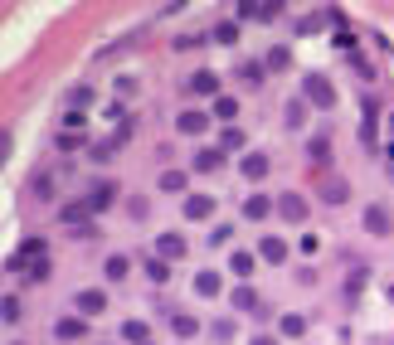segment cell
I'll use <instances>...</instances> for the list:
<instances>
[{
  "label": "cell",
  "instance_id": "6da1fadb",
  "mask_svg": "<svg viewBox=\"0 0 394 345\" xmlns=\"http://www.w3.org/2000/svg\"><path fill=\"white\" fill-rule=\"evenodd\" d=\"M302 97H307V107H321V112H331L336 107V83L326 78V73H302Z\"/></svg>",
  "mask_w": 394,
  "mask_h": 345
},
{
  "label": "cell",
  "instance_id": "7a4b0ae2",
  "mask_svg": "<svg viewBox=\"0 0 394 345\" xmlns=\"http://www.w3.org/2000/svg\"><path fill=\"white\" fill-rule=\"evenodd\" d=\"M360 224H365V234H375V239H389V234H394V219H389L384 204H365Z\"/></svg>",
  "mask_w": 394,
  "mask_h": 345
},
{
  "label": "cell",
  "instance_id": "3957f363",
  "mask_svg": "<svg viewBox=\"0 0 394 345\" xmlns=\"http://www.w3.org/2000/svg\"><path fill=\"white\" fill-rule=\"evenodd\" d=\"M229 302H234V311H253L258 321H263V316H273V311H268V302L253 292L248 282H239V287H234V297H229Z\"/></svg>",
  "mask_w": 394,
  "mask_h": 345
},
{
  "label": "cell",
  "instance_id": "277c9868",
  "mask_svg": "<svg viewBox=\"0 0 394 345\" xmlns=\"http://www.w3.org/2000/svg\"><path fill=\"white\" fill-rule=\"evenodd\" d=\"M185 93H190V97H219V73H214V69H195V73L185 78Z\"/></svg>",
  "mask_w": 394,
  "mask_h": 345
},
{
  "label": "cell",
  "instance_id": "5b68a950",
  "mask_svg": "<svg viewBox=\"0 0 394 345\" xmlns=\"http://www.w3.org/2000/svg\"><path fill=\"white\" fill-rule=\"evenodd\" d=\"M44 253H49V243H44V239H39V234H30V239H25V243H20V248H15V258H10V263H5V267H25V263H30V267H34V263H44Z\"/></svg>",
  "mask_w": 394,
  "mask_h": 345
},
{
  "label": "cell",
  "instance_id": "8992f818",
  "mask_svg": "<svg viewBox=\"0 0 394 345\" xmlns=\"http://www.w3.org/2000/svg\"><path fill=\"white\" fill-rule=\"evenodd\" d=\"M117 195H122V190H117V180H97V185H93L83 200L93 204V214H107L112 204H117Z\"/></svg>",
  "mask_w": 394,
  "mask_h": 345
},
{
  "label": "cell",
  "instance_id": "52a82bcc",
  "mask_svg": "<svg viewBox=\"0 0 394 345\" xmlns=\"http://www.w3.org/2000/svg\"><path fill=\"white\" fill-rule=\"evenodd\" d=\"M277 214H283V219H292V224H302V219L312 214V204H307V195L283 190V195H277Z\"/></svg>",
  "mask_w": 394,
  "mask_h": 345
},
{
  "label": "cell",
  "instance_id": "ba28073f",
  "mask_svg": "<svg viewBox=\"0 0 394 345\" xmlns=\"http://www.w3.org/2000/svg\"><path fill=\"white\" fill-rule=\"evenodd\" d=\"M360 107H365V117H360V141H365V151H375V127H380V102H375V93H365Z\"/></svg>",
  "mask_w": 394,
  "mask_h": 345
},
{
  "label": "cell",
  "instance_id": "9c48e42d",
  "mask_svg": "<svg viewBox=\"0 0 394 345\" xmlns=\"http://www.w3.org/2000/svg\"><path fill=\"white\" fill-rule=\"evenodd\" d=\"M176 132H181V136H205V132H209V112H200V107H185L181 117H176Z\"/></svg>",
  "mask_w": 394,
  "mask_h": 345
},
{
  "label": "cell",
  "instance_id": "30bf717a",
  "mask_svg": "<svg viewBox=\"0 0 394 345\" xmlns=\"http://www.w3.org/2000/svg\"><path fill=\"white\" fill-rule=\"evenodd\" d=\"M316 195H321L326 204H346V200H351V180H341V176H321V180H316Z\"/></svg>",
  "mask_w": 394,
  "mask_h": 345
},
{
  "label": "cell",
  "instance_id": "8fae6325",
  "mask_svg": "<svg viewBox=\"0 0 394 345\" xmlns=\"http://www.w3.org/2000/svg\"><path fill=\"white\" fill-rule=\"evenodd\" d=\"M73 307H78V316L88 321V316H102V311H107V297L97 292V287H83V292L73 297Z\"/></svg>",
  "mask_w": 394,
  "mask_h": 345
},
{
  "label": "cell",
  "instance_id": "7c38bea8",
  "mask_svg": "<svg viewBox=\"0 0 394 345\" xmlns=\"http://www.w3.org/2000/svg\"><path fill=\"white\" fill-rule=\"evenodd\" d=\"M185 253H190V243H185L181 234H161V239H156V258H165V263H181Z\"/></svg>",
  "mask_w": 394,
  "mask_h": 345
},
{
  "label": "cell",
  "instance_id": "4fadbf2b",
  "mask_svg": "<svg viewBox=\"0 0 394 345\" xmlns=\"http://www.w3.org/2000/svg\"><path fill=\"white\" fill-rule=\"evenodd\" d=\"M253 267H258V253H248V248H234V253H229V272H234L239 282H248Z\"/></svg>",
  "mask_w": 394,
  "mask_h": 345
},
{
  "label": "cell",
  "instance_id": "5bb4252c",
  "mask_svg": "<svg viewBox=\"0 0 394 345\" xmlns=\"http://www.w3.org/2000/svg\"><path fill=\"white\" fill-rule=\"evenodd\" d=\"M258 258L273 263V267H277V263H288V243L277 239V234H268V239H258Z\"/></svg>",
  "mask_w": 394,
  "mask_h": 345
},
{
  "label": "cell",
  "instance_id": "9a60e30c",
  "mask_svg": "<svg viewBox=\"0 0 394 345\" xmlns=\"http://www.w3.org/2000/svg\"><path fill=\"white\" fill-rule=\"evenodd\" d=\"M195 170H200V176L224 170V151H219V146H200V151H195Z\"/></svg>",
  "mask_w": 394,
  "mask_h": 345
},
{
  "label": "cell",
  "instance_id": "2e32d148",
  "mask_svg": "<svg viewBox=\"0 0 394 345\" xmlns=\"http://www.w3.org/2000/svg\"><path fill=\"white\" fill-rule=\"evenodd\" d=\"M54 335H59V340H83L88 335V321L83 316H59V321H54Z\"/></svg>",
  "mask_w": 394,
  "mask_h": 345
},
{
  "label": "cell",
  "instance_id": "e0dca14e",
  "mask_svg": "<svg viewBox=\"0 0 394 345\" xmlns=\"http://www.w3.org/2000/svg\"><path fill=\"white\" fill-rule=\"evenodd\" d=\"M273 209H277V200H268V195H248V200H244V219H248V224L268 219Z\"/></svg>",
  "mask_w": 394,
  "mask_h": 345
},
{
  "label": "cell",
  "instance_id": "ac0fdd59",
  "mask_svg": "<svg viewBox=\"0 0 394 345\" xmlns=\"http://www.w3.org/2000/svg\"><path fill=\"white\" fill-rule=\"evenodd\" d=\"M195 292H200V297H224V277H219L214 267L195 272Z\"/></svg>",
  "mask_w": 394,
  "mask_h": 345
},
{
  "label": "cell",
  "instance_id": "d6986e66",
  "mask_svg": "<svg viewBox=\"0 0 394 345\" xmlns=\"http://www.w3.org/2000/svg\"><path fill=\"white\" fill-rule=\"evenodd\" d=\"M263 69H268V73H283V69H292V49H288V44H273V49L263 53Z\"/></svg>",
  "mask_w": 394,
  "mask_h": 345
},
{
  "label": "cell",
  "instance_id": "ffe728a7",
  "mask_svg": "<svg viewBox=\"0 0 394 345\" xmlns=\"http://www.w3.org/2000/svg\"><path fill=\"white\" fill-rule=\"evenodd\" d=\"M234 15H239V20H277V15H283V5H258V0H244Z\"/></svg>",
  "mask_w": 394,
  "mask_h": 345
},
{
  "label": "cell",
  "instance_id": "44dd1931",
  "mask_svg": "<svg viewBox=\"0 0 394 345\" xmlns=\"http://www.w3.org/2000/svg\"><path fill=\"white\" fill-rule=\"evenodd\" d=\"M365 277H370V267H365V263H356V267H351V277H346V287H341V297H346V302H360Z\"/></svg>",
  "mask_w": 394,
  "mask_h": 345
},
{
  "label": "cell",
  "instance_id": "7402d4cb",
  "mask_svg": "<svg viewBox=\"0 0 394 345\" xmlns=\"http://www.w3.org/2000/svg\"><path fill=\"white\" fill-rule=\"evenodd\" d=\"M214 209H219L214 195H190V200H185V219H209Z\"/></svg>",
  "mask_w": 394,
  "mask_h": 345
},
{
  "label": "cell",
  "instance_id": "603a6c76",
  "mask_svg": "<svg viewBox=\"0 0 394 345\" xmlns=\"http://www.w3.org/2000/svg\"><path fill=\"white\" fill-rule=\"evenodd\" d=\"M59 219L64 224H83V219H93V204L88 200H69V204H59Z\"/></svg>",
  "mask_w": 394,
  "mask_h": 345
},
{
  "label": "cell",
  "instance_id": "cb8c5ba5",
  "mask_svg": "<svg viewBox=\"0 0 394 345\" xmlns=\"http://www.w3.org/2000/svg\"><path fill=\"white\" fill-rule=\"evenodd\" d=\"M209 117H214V122H224V127H229V122L239 117V102L219 93V97H214V107H209Z\"/></svg>",
  "mask_w": 394,
  "mask_h": 345
},
{
  "label": "cell",
  "instance_id": "d4e9b609",
  "mask_svg": "<svg viewBox=\"0 0 394 345\" xmlns=\"http://www.w3.org/2000/svg\"><path fill=\"white\" fill-rule=\"evenodd\" d=\"M239 170H244V180H263V176H268V156H263V151H248Z\"/></svg>",
  "mask_w": 394,
  "mask_h": 345
},
{
  "label": "cell",
  "instance_id": "484cf974",
  "mask_svg": "<svg viewBox=\"0 0 394 345\" xmlns=\"http://www.w3.org/2000/svg\"><path fill=\"white\" fill-rule=\"evenodd\" d=\"M64 102H69V112H88V102H93V88H88V83H73V88L64 93Z\"/></svg>",
  "mask_w": 394,
  "mask_h": 345
},
{
  "label": "cell",
  "instance_id": "4316f807",
  "mask_svg": "<svg viewBox=\"0 0 394 345\" xmlns=\"http://www.w3.org/2000/svg\"><path fill=\"white\" fill-rule=\"evenodd\" d=\"M277 331H283V335H307V316H297V311H283V316H277Z\"/></svg>",
  "mask_w": 394,
  "mask_h": 345
},
{
  "label": "cell",
  "instance_id": "83f0119b",
  "mask_svg": "<svg viewBox=\"0 0 394 345\" xmlns=\"http://www.w3.org/2000/svg\"><path fill=\"white\" fill-rule=\"evenodd\" d=\"M209 39H214V44H224V49H229V44H239V25H234V20H219V25L209 29Z\"/></svg>",
  "mask_w": 394,
  "mask_h": 345
},
{
  "label": "cell",
  "instance_id": "f1b7e54d",
  "mask_svg": "<svg viewBox=\"0 0 394 345\" xmlns=\"http://www.w3.org/2000/svg\"><path fill=\"white\" fill-rule=\"evenodd\" d=\"M244 141H248V136H244L239 127H219V151H224V156H229V151H244Z\"/></svg>",
  "mask_w": 394,
  "mask_h": 345
},
{
  "label": "cell",
  "instance_id": "f546056e",
  "mask_svg": "<svg viewBox=\"0 0 394 345\" xmlns=\"http://www.w3.org/2000/svg\"><path fill=\"white\" fill-rule=\"evenodd\" d=\"M171 331H176V335H181V340H190V335H195V331H200V321H195V316H190V311H176V316H171Z\"/></svg>",
  "mask_w": 394,
  "mask_h": 345
},
{
  "label": "cell",
  "instance_id": "4dcf8cb0",
  "mask_svg": "<svg viewBox=\"0 0 394 345\" xmlns=\"http://www.w3.org/2000/svg\"><path fill=\"white\" fill-rule=\"evenodd\" d=\"M30 195L34 200H54V176H49V170H39V176L30 180Z\"/></svg>",
  "mask_w": 394,
  "mask_h": 345
},
{
  "label": "cell",
  "instance_id": "1f68e13d",
  "mask_svg": "<svg viewBox=\"0 0 394 345\" xmlns=\"http://www.w3.org/2000/svg\"><path fill=\"white\" fill-rule=\"evenodd\" d=\"M239 78H244V83H248V88H258V83H263V78H268V69H263V64H258V59H248V64H239Z\"/></svg>",
  "mask_w": 394,
  "mask_h": 345
},
{
  "label": "cell",
  "instance_id": "d6a6232c",
  "mask_svg": "<svg viewBox=\"0 0 394 345\" xmlns=\"http://www.w3.org/2000/svg\"><path fill=\"white\" fill-rule=\"evenodd\" d=\"M307 156H312V160H316V165H321V160H326V156H331V136H326V132H316V136H312V141H307Z\"/></svg>",
  "mask_w": 394,
  "mask_h": 345
},
{
  "label": "cell",
  "instance_id": "836d02e7",
  "mask_svg": "<svg viewBox=\"0 0 394 345\" xmlns=\"http://www.w3.org/2000/svg\"><path fill=\"white\" fill-rule=\"evenodd\" d=\"M122 340H132V345H146V340H151V326H146V321H127V326H122Z\"/></svg>",
  "mask_w": 394,
  "mask_h": 345
},
{
  "label": "cell",
  "instance_id": "e575fe53",
  "mask_svg": "<svg viewBox=\"0 0 394 345\" xmlns=\"http://www.w3.org/2000/svg\"><path fill=\"white\" fill-rule=\"evenodd\" d=\"M165 195H176V190H185V170H161V180H156Z\"/></svg>",
  "mask_w": 394,
  "mask_h": 345
},
{
  "label": "cell",
  "instance_id": "d590c367",
  "mask_svg": "<svg viewBox=\"0 0 394 345\" xmlns=\"http://www.w3.org/2000/svg\"><path fill=\"white\" fill-rule=\"evenodd\" d=\"M127 267H132V263H127V253H112V258H107V282H122V277H127Z\"/></svg>",
  "mask_w": 394,
  "mask_h": 345
},
{
  "label": "cell",
  "instance_id": "8d00e7d4",
  "mask_svg": "<svg viewBox=\"0 0 394 345\" xmlns=\"http://www.w3.org/2000/svg\"><path fill=\"white\" fill-rule=\"evenodd\" d=\"M209 335H214V340H234V335H239V326H234V316H219V321L209 326Z\"/></svg>",
  "mask_w": 394,
  "mask_h": 345
},
{
  "label": "cell",
  "instance_id": "74e56055",
  "mask_svg": "<svg viewBox=\"0 0 394 345\" xmlns=\"http://www.w3.org/2000/svg\"><path fill=\"white\" fill-rule=\"evenodd\" d=\"M307 122V97H292L288 102V127H302Z\"/></svg>",
  "mask_w": 394,
  "mask_h": 345
},
{
  "label": "cell",
  "instance_id": "f35d334b",
  "mask_svg": "<svg viewBox=\"0 0 394 345\" xmlns=\"http://www.w3.org/2000/svg\"><path fill=\"white\" fill-rule=\"evenodd\" d=\"M146 277L151 282H165V277H171V263H165V258H146Z\"/></svg>",
  "mask_w": 394,
  "mask_h": 345
},
{
  "label": "cell",
  "instance_id": "ab89813d",
  "mask_svg": "<svg viewBox=\"0 0 394 345\" xmlns=\"http://www.w3.org/2000/svg\"><path fill=\"white\" fill-rule=\"evenodd\" d=\"M0 316H5V326L20 321V297H15V292H5V307H0Z\"/></svg>",
  "mask_w": 394,
  "mask_h": 345
},
{
  "label": "cell",
  "instance_id": "60d3db41",
  "mask_svg": "<svg viewBox=\"0 0 394 345\" xmlns=\"http://www.w3.org/2000/svg\"><path fill=\"white\" fill-rule=\"evenodd\" d=\"M234 239V224H219V228H209V243L219 248V243H229Z\"/></svg>",
  "mask_w": 394,
  "mask_h": 345
},
{
  "label": "cell",
  "instance_id": "b9f144b4",
  "mask_svg": "<svg viewBox=\"0 0 394 345\" xmlns=\"http://www.w3.org/2000/svg\"><path fill=\"white\" fill-rule=\"evenodd\" d=\"M59 151H83V136L78 132H59Z\"/></svg>",
  "mask_w": 394,
  "mask_h": 345
},
{
  "label": "cell",
  "instance_id": "7bdbcfd3",
  "mask_svg": "<svg viewBox=\"0 0 394 345\" xmlns=\"http://www.w3.org/2000/svg\"><path fill=\"white\" fill-rule=\"evenodd\" d=\"M127 214H132V219H146V214H151V204H146L141 195H132V200H127Z\"/></svg>",
  "mask_w": 394,
  "mask_h": 345
},
{
  "label": "cell",
  "instance_id": "ee69618b",
  "mask_svg": "<svg viewBox=\"0 0 394 345\" xmlns=\"http://www.w3.org/2000/svg\"><path fill=\"white\" fill-rule=\"evenodd\" d=\"M44 277H49V258H44V263H34V267H30V282H44Z\"/></svg>",
  "mask_w": 394,
  "mask_h": 345
},
{
  "label": "cell",
  "instance_id": "f6af8a7d",
  "mask_svg": "<svg viewBox=\"0 0 394 345\" xmlns=\"http://www.w3.org/2000/svg\"><path fill=\"white\" fill-rule=\"evenodd\" d=\"M248 345H277V340H273V335H253Z\"/></svg>",
  "mask_w": 394,
  "mask_h": 345
},
{
  "label": "cell",
  "instance_id": "bcb514c9",
  "mask_svg": "<svg viewBox=\"0 0 394 345\" xmlns=\"http://www.w3.org/2000/svg\"><path fill=\"white\" fill-rule=\"evenodd\" d=\"M389 180H394V165H389Z\"/></svg>",
  "mask_w": 394,
  "mask_h": 345
},
{
  "label": "cell",
  "instance_id": "7dc6e473",
  "mask_svg": "<svg viewBox=\"0 0 394 345\" xmlns=\"http://www.w3.org/2000/svg\"><path fill=\"white\" fill-rule=\"evenodd\" d=\"M389 302H394V287H389Z\"/></svg>",
  "mask_w": 394,
  "mask_h": 345
},
{
  "label": "cell",
  "instance_id": "c3c4849f",
  "mask_svg": "<svg viewBox=\"0 0 394 345\" xmlns=\"http://www.w3.org/2000/svg\"><path fill=\"white\" fill-rule=\"evenodd\" d=\"M146 345H151V340H146Z\"/></svg>",
  "mask_w": 394,
  "mask_h": 345
}]
</instances>
